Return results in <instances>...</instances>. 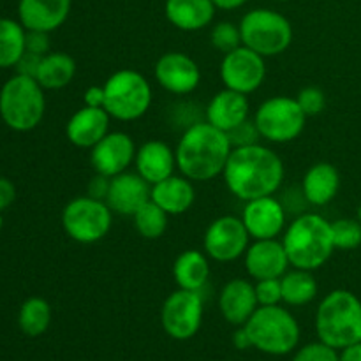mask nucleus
I'll return each mask as SVG.
<instances>
[{
  "instance_id": "obj_24",
  "label": "nucleus",
  "mask_w": 361,
  "mask_h": 361,
  "mask_svg": "<svg viewBox=\"0 0 361 361\" xmlns=\"http://www.w3.org/2000/svg\"><path fill=\"white\" fill-rule=\"evenodd\" d=\"M341 189V173L330 162H317L303 175L302 194L314 207H324L337 197Z\"/></svg>"
},
{
  "instance_id": "obj_37",
  "label": "nucleus",
  "mask_w": 361,
  "mask_h": 361,
  "mask_svg": "<svg viewBox=\"0 0 361 361\" xmlns=\"http://www.w3.org/2000/svg\"><path fill=\"white\" fill-rule=\"evenodd\" d=\"M228 134L229 143H231L233 148H240V147H249V145H256L259 143L261 134L257 130L256 123L254 120H245L243 123H240L238 127L231 129Z\"/></svg>"
},
{
  "instance_id": "obj_46",
  "label": "nucleus",
  "mask_w": 361,
  "mask_h": 361,
  "mask_svg": "<svg viewBox=\"0 0 361 361\" xmlns=\"http://www.w3.org/2000/svg\"><path fill=\"white\" fill-rule=\"evenodd\" d=\"M212 2L215 4V7H217V9L233 11V9H238V7H242L243 4H247L249 0H212Z\"/></svg>"
},
{
  "instance_id": "obj_8",
  "label": "nucleus",
  "mask_w": 361,
  "mask_h": 361,
  "mask_svg": "<svg viewBox=\"0 0 361 361\" xmlns=\"http://www.w3.org/2000/svg\"><path fill=\"white\" fill-rule=\"evenodd\" d=\"M242 44L264 59L284 53L293 42V27L284 14L274 9H252L240 21Z\"/></svg>"
},
{
  "instance_id": "obj_34",
  "label": "nucleus",
  "mask_w": 361,
  "mask_h": 361,
  "mask_svg": "<svg viewBox=\"0 0 361 361\" xmlns=\"http://www.w3.org/2000/svg\"><path fill=\"white\" fill-rule=\"evenodd\" d=\"M210 41L215 49L226 53L233 51L238 46H242V34H240V27H236L231 21H219L214 25L210 32Z\"/></svg>"
},
{
  "instance_id": "obj_17",
  "label": "nucleus",
  "mask_w": 361,
  "mask_h": 361,
  "mask_svg": "<svg viewBox=\"0 0 361 361\" xmlns=\"http://www.w3.org/2000/svg\"><path fill=\"white\" fill-rule=\"evenodd\" d=\"M243 264L254 281L281 279L291 267L284 245L277 238L254 240L243 254Z\"/></svg>"
},
{
  "instance_id": "obj_19",
  "label": "nucleus",
  "mask_w": 361,
  "mask_h": 361,
  "mask_svg": "<svg viewBox=\"0 0 361 361\" xmlns=\"http://www.w3.org/2000/svg\"><path fill=\"white\" fill-rule=\"evenodd\" d=\"M259 307L256 288L247 279H231L219 295V310L233 326H243Z\"/></svg>"
},
{
  "instance_id": "obj_15",
  "label": "nucleus",
  "mask_w": 361,
  "mask_h": 361,
  "mask_svg": "<svg viewBox=\"0 0 361 361\" xmlns=\"http://www.w3.org/2000/svg\"><path fill=\"white\" fill-rule=\"evenodd\" d=\"M155 80L169 94L187 95L200 87L201 71L192 56L168 51L155 63Z\"/></svg>"
},
{
  "instance_id": "obj_44",
  "label": "nucleus",
  "mask_w": 361,
  "mask_h": 361,
  "mask_svg": "<svg viewBox=\"0 0 361 361\" xmlns=\"http://www.w3.org/2000/svg\"><path fill=\"white\" fill-rule=\"evenodd\" d=\"M233 344H235V348L240 349V351L252 348V342H250V337L249 334H247L245 328L238 326V330L233 334Z\"/></svg>"
},
{
  "instance_id": "obj_6",
  "label": "nucleus",
  "mask_w": 361,
  "mask_h": 361,
  "mask_svg": "<svg viewBox=\"0 0 361 361\" xmlns=\"http://www.w3.org/2000/svg\"><path fill=\"white\" fill-rule=\"evenodd\" d=\"M44 88L35 78L14 74L0 88V118L16 133L35 129L44 118Z\"/></svg>"
},
{
  "instance_id": "obj_35",
  "label": "nucleus",
  "mask_w": 361,
  "mask_h": 361,
  "mask_svg": "<svg viewBox=\"0 0 361 361\" xmlns=\"http://www.w3.org/2000/svg\"><path fill=\"white\" fill-rule=\"evenodd\" d=\"M293 361H341V356H338V349L319 341L298 349Z\"/></svg>"
},
{
  "instance_id": "obj_30",
  "label": "nucleus",
  "mask_w": 361,
  "mask_h": 361,
  "mask_svg": "<svg viewBox=\"0 0 361 361\" xmlns=\"http://www.w3.org/2000/svg\"><path fill=\"white\" fill-rule=\"evenodd\" d=\"M27 28L16 20L0 18V69L14 67L25 53Z\"/></svg>"
},
{
  "instance_id": "obj_28",
  "label": "nucleus",
  "mask_w": 361,
  "mask_h": 361,
  "mask_svg": "<svg viewBox=\"0 0 361 361\" xmlns=\"http://www.w3.org/2000/svg\"><path fill=\"white\" fill-rule=\"evenodd\" d=\"M76 76V62L63 51H49L42 56L37 71V83L44 90H60L66 88Z\"/></svg>"
},
{
  "instance_id": "obj_13",
  "label": "nucleus",
  "mask_w": 361,
  "mask_h": 361,
  "mask_svg": "<svg viewBox=\"0 0 361 361\" xmlns=\"http://www.w3.org/2000/svg\"><path fill=\"white\" fill-rule=\"evenodd\" d=\"M219 73L224 88L249 95L263 85L267 78V62L259 53L242 44L226 53Z\"/></svg>"
},
{
  "instance_id": "obj_26",
  "label": "nucleus",
  "mask_w": 361,
  "mask_h": 361,
  "mask_svg": "<svg viewBox=\"0 0 361 361\" xmlns=\"http://www.w3.org/2000/svg\"><path fill=\"white\" fill-rule=\"evenodd\" d=\"M150 200L168 215H182L192 208L196 201V190L192 180L183 175H171L169 178L152 185Z\"/></svg>"
},
{
  "instance_id": "obj_41",
  "label": "nucleus",
  "mask_w": 361,
  "mask_h": 361,
  "mask_svg": "<svg viewBox=\"0 0 361 361\" xmlns=\"http://www.w3.org/2000/svg\"><path fill=\"white\" fill-rule=\"evenodd\" d=\"M109 183H111V178L95 173V175L90 178V182H88L87 196L94 197V200L106 201V196H108L109 192Z\"/></svg>"
},
{
  "instance_id": "obj_39",
  "label": "nucleus",
  "mask_w": 361,
  "mask_h": 361,
  "mask_svg": "<svg viewBox=\"0 0 361 361\" xmlns=\"http://www.w3.org/2000/svg\"><path fill=\"white\" fill-rule=\"evenodd\" d=\"M49 48V34L48 32L27 30V39H25V51L35 53V55H48Z\"/></svg>"
},
{
  "instance_id": "obj_29",
  "label": "nucleus",
  "mask_w": 361,
  "mask_h": 361,
  "mask_svg": "<svg viewBox=\"0 0 361 361\" xmlns=\"http://www.w3.org/2000/svg\"><path fill=\"white\" fill-rule=\"evenodd\" d=\"M282 302L291 307L309 305L317 296V282L312 271L295 268L281 277Z\"/></svg>"
},
{
  "instance_id": "obj_21",
  "label": "nucleus",
  "mask_w": 361,
  "mask_h": 361,
  "mask_svg": "<svg viewBox=\"0 0 361 361\" xmlns=\"http://www.w3.org/2000/svg\"><path fill=\"white\" fill-rule=\"evenodd\" d=\"M71 13V0H20L18 18L27 30L53 32L62 27Z\"/></svg>"
},
{
  "instance_id": "obj_11",
  "label": "nucleus",
  "mask_w": 361,
  "mask_h": 361,
  "mask_svg": "<svg viewBox=\"0 0 361 361\" xmlns=\"http://www.w3.org/2000/svg\"><path fill=\"white\" fill-rule=\"evenodd\" d=\"M203 323V296L197 291L176 289L161 309L162 330L175 341H189Z\"/></svg>"
},
{
  "instance_id": "obj_38",
  "label": "nucleus",
  "mask_w": 361,
  "mask_h": 361,
  "mask_svg": "<svg viewBox=\"0 0 361 361\" xmlns=\"http://www.w3.org/2000/svg\"><path fill=\"white\" fill-rule=\"evenodd\" d=\"M254 288H256V296L259 305H281V279H263V281H256Z\"/></svg>"
},
{
  "instance_id": "obj_23",
  "label": "nucleus",
  "mask_w": 361,
  "mask_h": 361,
  "mask_svg": "<svg viewBox=\"0 0 361 361\" xmlns=\"http://www.w3.org/2000/svg\"><path fill=\"white\" fill-rule=\"evenodd\" d=\"M249 113L250 104L247 95L224 88V90L217 92L212 97L204 115H207L208 123L224 130V133H229L231 129L238 127L240 123L249 120Z\"/></svg>"
},
{
  "instance_id": "obj_4",
  "label": "nucleus",
  "mask_w": 361,
  "mask_h": 361,
  "mask_svg": "<svg viewBox=\"0 0 361 361\" xmlns=\"http://www.w3.org/2000/svg\"><path fill=\"white\" fill-rule=\"evenodd\" d=\"M316 334L321 342L344 349L361 338V300L348 289H335L316 310Z\"/></svg>"
},
{
  "instance_id": "obj_16",
  "label": "nucleus",
  "mask_w": 361,
  "mask_h": 361,
  "mask_svg": "<svg viewBox=\"0 0 361 361\" xmlns=\"http://www.w3.org/2000/svg\"><path fill=\"white\" fill-rule=\"evenodd\" d=\"M242 221L252 240L277 238L286 229V208L274 196L257 197L247 201Z\"/></svg>"
},
{
  "instance_id": "obj_32",
  "label": "nucleus",
  "mask_w": 361,
  "mask_h": 361,
  "mask_svg": "<svg viewBox=\"0 0 361 361\" xmlns=\"http://www.w3.org/2000/svg\"><path fill=\"white\" fill-rule=\"evenodd\" d=\"M168 219L169 215L152 200L148 201V203H145L143 207L133 215L134 228H136V231L147 240L161 238L166 233V229H168Z\"/></svg>"
},
{
  "instance_id": "obj_10",
  "label": "nucleus",
  "mask_w": 361,
  "mask_h": 361,
  "mask_svg": "<svg viewBox=\"0 0 361 361\" xmlns=\"http://www.w3.org/2000/svg\"><path fill=\"white\" fill-rule=\"evenodd\" d=\"M113 224V212L106 201L90 196L71 200L62 210V228L71 240L83 245L108 236Z\"/></svg>"
},
{
  "instance_id": "obj_48",
  "label": "nucleus",
  "mask_w": 361,
  "mask_h": 361,
  "mask_svg": "<svg viewBox=\"0 0 361 361\" xmlns=\"http://www.w3.org/2000/svg\"><path fill=\"white\" fill-rule=\"evenodd\" d=\"M4 226V219H2V212H0V229H2Z\"/></svg>"
},
{
  "instance_id": "obj_5",
  "label": "nucleus",
  "mask_w": 361,
  "mask_h": 361,
  "mask_svg": "<svg viewBox=\"0 0 361 361\" xmlns=\"http://www.w3.org/2000/svg\"><path fill=\"white\" fill-rule=\"evenodd\" d=\"M252 348L270 356H284L295 351L300 342V324L281 305H259L243 324Z\"/></svg>"
},
{
  "instance_id": "obj_47",
  "label": "nucleus",
  "mask_w": 361,
  "mask_h": 361,
  "mask_svg": "<svg viewBox=\"0 0 361 361\" xmlns=\"http://www.w3.org/2000/svg\"><path fill=\"white\" fill-rule=\"evenodd\" d=\"M356 219H358V221L361 222V203H360V207H358V212H356Z\"/></svg>"
},
{
  "instance_id": "obj_36",
  "label": "nucleus",
  "mask_w": 361,
  "mask_h": 361,
  "mask_svg": "<svg viewBox=\"0 0 361 361\" xmlns=\"http://www.w3.org/2000/svg\"><path fill=\"white\" fill-rule=\"evenodd\" d=\"M296 101H298L300 108L303 109L307 116H316L326 106V97H324V92L317 87H305L298 92L296 95Z\"/></svg>"
},
{
  "instance_id": "obj_50",
  "label": "nucleus",
  "mask_w": 361,
  "mask_h": 361,
  "mask_svg": "<svg viewBox=\"0 0 361 361\" xmlns=\"http://www.w3.org/2000/svg\"><path fill=\"white\" fill-rule=\"evenodd\" d=\"M360 341H361V338H360Z\"/></svg>"
},
{
  "instance_id": "obj_40",
  "label": "nucleus",
  "mask_w": 361,
  "mask_h": 361,
  "mask_svg": "<svg viewBox=\"0 0 361 361\" xmlns=\"http://www.w3.org/2000/svg\"><path fill=\"white\" fill-rule=\"evenodd\" d=\"M41 55H35V53L25 51L21 55V59L18 60V63L14 66L16 69V74H21V76H28V78H35L37 76L39 66H41Z\"/></svg>"
},
{
  "instance_id": "obj_27",
  "label": "nucleus",
  "mask_w": 361,
  "mask_h": 361,
  "mask_svg": "<svg viewBox=\"0 0 361 361\" xmlns=\"http://www.w3.org/2000/svg\"><path fill=\"white\" fill-rule=\"evenodd\" d=\"M210 261L208 256L201 250L189 249L183 250L173 264V279L180 289L187 291H197L207 286L210 279Z\"/></svg>"
},
{
  "instance_id": "obj_49",
  "label": "nucleus",
  "mask_w": 361,
  "mask_h": 361,
  "mask_svg": "<svg viewBox=\"0 0 361 361\" xmlns=\"http://www.w3.org/2000/svg\"><path fill=\"white\" fill-rule=\"evenodd\" d=\"M277 2H288V0H277Z\"/></svg>"
},
{
  "instance_id": "obj_12",
  "label": "nucleus",
  "mask_w": 361,
  "mask_h": 361,
  "mask_svg": "<svg viewBox=\"0 0 361 361\" xmlns=\"http://www.w3.org/2000/svg\"><path fill=\"white\" fill-rule=\"evenodd\" d=\"M250 235L242 217L222 215L207 228L203 236V250L210 259L231 263L242 257L250 245Z\"/></svg>"
},
{
  "instance_id": "obj_14",
  "label": "nucleus",
  "mask_w": 361,
  "mask_h": 361,
  "mask_svg": "<svg viewBox=\"0 0 361 361\" xmlns=\"http://www.w3.org/2000/svg\"><path fill=\"white\" fill-rule=\"evenodd\" d=\"M133 137L120 130H109L95 147L90 148V166L95 173L108 178L126 173L136 159Z\"/></svg>"
},
{
  "instance_id": "obj_2",
  "label": "nucleus",
  "mask_w": 361,
  "mask_h": 361,
  "mask_svg": "<svg viewBox=\"0 0 361 361\" xmlns=\"http://www.w3.org/2000/svg\"><path fill=\"white\" fill-rule=\"evenodd\" d=\"M231 150L224 130L207 120L196 122L187 127L176 145V168L192 182H208L224 173Z\"/></svg>"
},
{
  "instance_id": "obj_45",
  "label": "nucleus",
  "mask_w": 361,
  "mask_h": 361,
  "mask_svg": "<svg viewBox=\"0 0 361 361\" xmlns=\"http://www.w3.org/2000/svg\"><path fill=\"white\" fill-rule=\"evenodd\" d=\"M338 356H341V361H361V341L341 349Z\"/></svg>"
},
{
  "instance_id": "obj_7",
  "label": "nucleus",
  "mask_w": 361,
  "mask_h": 361,
  "mask_svg": "<svg viewBox=\"0 0 361 361\" xmlns=\"http://www.w3.org/2000/svg\"><path fill=\"white\" fill-rule=\"evenodd\" d=\"M104 109L120 122H134L147 115L154 94L147 78L134 69H120L104 81Z\"/></svg>"
},
{
  "instance_id": "obj_22",
  "label": "nucleus",
  "mask_w": 361,
  "mask_h": 361,
  "mask_svg": "<svg viewBox=\"0 0 361 361\" xmlns=\"http://www.w3.org/2000/svg\"><path fill=\"white\" fill-rule=\"evenodd\" d=\"M134 164L137 175L147 180L150 185H155L175 175L176 154L164 141L152 140L137 148Z\"/></svg>"
},
{
  "instance_id": "obj_9",
  "label": "nucleus",
  "mask_w": 361,
  "mask_h": 361,
  "mask_svg": "<svg viewBox=\"0 0 361 361\" xmlns=\"http://www.w3.org/2000/svg\"><path fill=\"white\" fill-rule=\"evenodd\" d=\"M309 116L300 108L296 97L275 95L261 102L254 113V123L261 137L270 143L295 141L305 129Z\"/></svg>"
},
{
  "instance_id": "obj_33",
  "label": "nucleus",
  "mask_w": 361,
  "mask_h": 361,
  "mask_svg": "<svg viewBox=\"0 0 361 361\" xmlns=\"http://www.w3.org/2000/svg\"><path fill=\"white\" fill-rule=\"evenodd\" d=\"M335 249L355 250L361 245V222L358 219H337L331 222Z\"/></svg>"
},
{
  "instance_id": "obj_25",
  "label": "nucleus",
  "mask_w": 361,
  "mask_h": 361,
  "mask_svg": "<svg viewBox=\"0 0 361 361\" xmlns=\"http://www.w3.org/2000/svg\"><path fill=\"white\" fill-rule=\"evenodd\" d=\"M212 0H166L164 13L169 23L183 32H197L207 28L215 16Z\"/></svg>"
},
{
  "instance_id": "obj_31",
  "label": "nucleus",
  "mask_w": 361,
  "mask_h": 361,
  "mask_svg": "<svg viewBox=\"0 0 361 361\" xmlns=\"http://www.w3.org/2000/svg\"><path fill=\"white\" fill-rule=\"evenodd\" d=\"M51 324V307L41 296L25 300L18 312V326L27 337H41Z\"/></svg>"
},
{
  "instance_id": "obj_18",
  "label": "nucleus",
  "mask_w": 361,
  "mask_h": 361,
  "mask_svg": "<svg viewBox=\"0 0 361 361\" xmlns=\"http://www.w3.org/2000/svg\"><path fill=\"white\" fill-rule=\"evenodd\" d=\"M152 185L137 173H120L113 176L109 183V192L106 196V204L113 214L129 215L133 217L145 203L150 201Z\"/></svg>"
},
{
  "instance_id": "obj_1",
  "label": "nucleus",
  "mask_w": 361,
  "mask_h": 361,
  "mask_svg": "<svg viewBox=\"0 0 361 361\" xmlns=\"http://www.w3.org/2000/svg\"><path fill=\"white\" fill-rule=\"evenodd\" d=\"M229 192L242 201L274 196L284 182V162L277 152L263 145L233 148L224 173Z\"/></svg>"
},
{
  "instance_id": "obj_20",
  "label": "nucleus",
  "mask_w": 361,
  "mask_h": 361,
  "mask_svg": "<svg viewBox=\"0 0 361 361\" xmlns=\"http://www.w3.org/2000/svg\"><path fill=\"white\" fill-rule=\"evenodd\" d=\"M109 122L111 116L104 108L83 106L67 120L66 136L74 147L90 150L109 133Z\"/></svg>"
},
{
  "instance_id": "obj_3",
  "label": "nucleus",
  "mask_w": 361,
  "mask_h": 361,
  "mask_svg": "<svg viewBox=\"0 0 361 361\" xmlns=\"http://www.w3.org/2000/svg\"><path fill=\"white\" fill-rule=\"evenodd\" d=\"M282 245L293 268L314 271L326 264L335 252L331 222L319 214H302L288 226Z\"/></svg>"
},
{
  "instance_id": "obj_42",
  "label": "nucleus",
  "mask_w": 361,
  "mask_h": 361,
  "mask_svg": "<svg viewBox=\"0 0 361 361\" xmlns=\"http://www.w3.org/2000/svg\"><path fill=\"white\" fill-rule=\"evenodd\" d=\"M16 200V187L9 178L0 176V212L7 210Z\"/></svg>"
},
{
  "instance_id": "obj_43",
  "label": "nucleus",
  "mask_w": 361,
  "mask_h": 361,
  "mask_svg": "<svg viewBox=\"0 0 361 361\" xmlns=\"http://www.w3.org/2000/svg\"><path fill=\"white\" fill-rule=\"evenodd\" d=\"M85 106H90V108H104V87H97V85H92L87 88L83 95Z\"/></svg>"
}]
</instances>
